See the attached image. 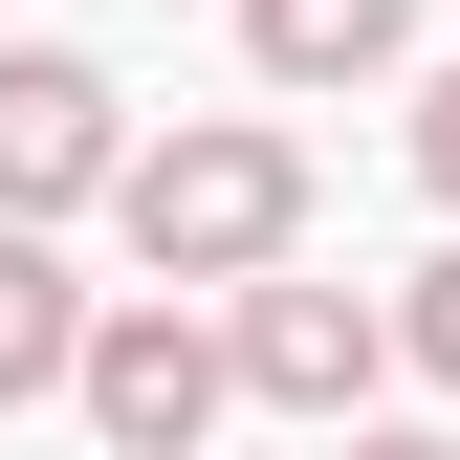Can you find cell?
Wrapping results in <instances>:
<instances>
[{
  "mask_svg": "<svg viewBox=\"0 0 460 460\" xmlns=\"http://www.w3.org/2000/svg\"><path fill=\"white\" fill-rule=\"evenodd\" d=\"M110 219H132L154 285H263L285 242H307V154H285L263 110H198V132H154L132 176H110Z\"/></svg>",
  "mask_w": 460,
  "mask_h": 460,
  "instance_id": "cell-1",
  "label": "cell"
},
{
  "mask_svg": "<svg viewBox=\"0 0 460 460\" xmlns=\"http://www.w3.org/2000/svg\"><path fill=\"white\" fill-rule=\"evenodd\" d=\"M66 394H88V438H110V460H198V438H219V394H242V351H219L176 285H132V307H88V373H66Z\"/></svg>",
  "mask_w": 460,
  "mask_h": 460,
  "instance_id": "cell-2",
  "label": "cell"
},
{
  "mask_svg": "<svg viewBox=\"0 0 460 460\" xmlns=\"http://www.w3.org/2000/svg\"><path fill=\"white\" fill-rule=\"evenodd\" d=\"M219 351H242L263 417H329V438H351V417H373V373H394V307H373V285H285V263H263Z\"/></svg>",
  "mask_w": 460,
  "mask_h": 460,
  "instance_id": "cell-3",
  "label": "cell"
},
{
  "mask_svg": "<svg viewBox=\"0 0 460 460\" xmlns=\"http://www.w3.org/2000/svg\"><path fill=\"white\" fill-rule=\"evenodd\" d=\"M132 176V88L66 66V44H0V219H66Z\"/></svg>",
  "mask_w": 460,
  "mask_h": 460,
  "instance_id": "cell-4",
  "label": "cell"
},
{
  "mask_svg": "<svg viewBox=\"0 0 460 460\" xmlns=\"http://www.w3.org/2000/svg\"><path fill=\"white\" fill-rule=\"evenodd\" d=\"M66 373H88V285L44 263V219H0V417L66 394Z\"/></svg>",
  "mask_w": 460,
  "mask_h": 460,
  "instance_id": "cell-5",
  "label": "cell"
},
{
  "mask_svg": "<svg viewBox=\"0 0 460 460\" xmlns=\"http://www.w3.org/2000/svg\"><path fill=\"white\" fill-rule=\"evenodd\" d=\"M242 44H263V88H373L417 44V0H242Z\"/></svg>",
  "mask_w": 460,
  "mask_h": 460,
  "instance_id": "cell-6",
  "label": "cell"
},
{
  "mask_svg": "<svg viewBox=\"0 0 460 460\" xmlns=\"http://www.w3.org/2000/svg\"><path fill=\"white\" fill-rule=\"evenodd\" d=\"M394 351H417V373H438V394H460V242H438V263H417V285H394Z\"/></svg>",
  "mask_w": 460,
  "mask_h": 460,
  "instance_id": "cell-7",
  "label": "cell"
},
{
  "mask_svg": "<svg viewBox=\"0 0 460 460\" xmlns=\"http://www.w3.org/2000/svg\"><path fill=\"white\" fill-rule=\"evenodd\" d=\"M417 176H438V198H460V66H438V88H417Z\"/></svg>",
  "mask_w": 460,
  "mask_h": 460,
  "instance_id": "cell-8",
  "label": "cell"
},
{
  "mask_svg": "<svg viewBox=\"0 0 460 460\" xmlns=\"http://www.w3.org/2000/svg\"><path fill=\"white\" fill-rule=\"evenodd\" d=\"M329 460H460V438H394V417H351V438H329Z\"/></svg>",
  "mask_w": 460,
  "mask_h": 460,
  "instance_id": "cell-9",
  "label": "cell"
}]
</instances>
